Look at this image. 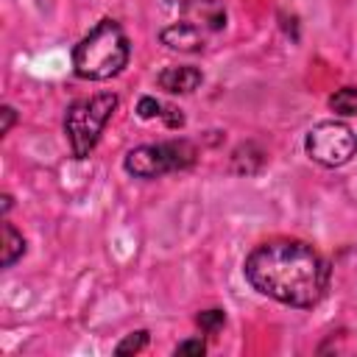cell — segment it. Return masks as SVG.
<instances>
[{
    "label": "cell",
    "instance_id": "obj_1",
    "mask_svg": "<svg viewBox=\"0 0 357 357\" xmlns=\"http://www.w3.org/2000/svg\"><path fill=\"white\" fill-rule=\"evenodd\" d=\"M245 279L268 298L290 307H312L329 284V265L307 243L271 240L248 254Z\"/></svg>",
    "mask_w": 357,
    "mask_h": 357
},
{
    "label": "cell",
    "instance_id": "obj_2",
    "mask_svg": "<svg viewBox=\"0 0 357 357\" xmlns=\"http://www.w3.org/2000/svg\"><path fill=\"white\" fill-rule=\"evenodd\" d=\"M128 61V39L114 20H100L75 47L73 70L86 81H106Z\"/></svg>",
    "mask_w": 357,
    "mask_h": 357
},
{
    "label": "cell",
    "instance_id": "obj_3",
    "mask_svg": "<svg viewBox=\"0 0 357 357\" xmlns=\"http://www.w3.org/2000/svg\"><path fill=\"white\" fill-rule=\"evenodd\" d=\"M117 109V95L100 92L84 100H75L64 114V134L75 159H86L100 139L103 126L109 123L112 112Z\"/></svg>",
    "mask_w": 357,
    "mask_h": 357
},
{
    "label": "cell",
    "instance_id": "obj_4",
    "mask_svg": "<svg viewBox=\"0 0 357 357\" xmlns=\"http://www.w3.org/2000/svg\"><path fill=\"white\" fill-rule=\"evenodd\" d=\"M195 145L187 139H170L159 145H139L126 153V170L137 178H156L173 170H184L195 162Z\"/></svg>",
    "mask_w": 357,
    "mask_h": 357
},
{
    "label": "cell",
    "instance_id": "obj_5",
    "mask_svg": "<svg viewBox=\"0 0 357 357\" xmlns=\"http://www.w3.org/2000/svg\"><path fill=\"white\" fill-rule=\"evenodd\" d=\"M304 148H307V153H310L312 162H318L324 167H340V165H346L354 156V151H357V134L346 123L324 120V123H318V126L310 128Z\"/></svg>",
    "mask_w": 357,
    "mask_h": 357
},
{
    "label": "cell",
    "instance_id": "obj_6",
    "mask_svg": "<svg viewBox=\"0 0 357 357\" xmlns=\"http://www.w3.org/2000/svg\"><path fill=\"white\" fill-rule=\"evenodd\" d=\"M181 11H184V20L198 25L201 31L204 28L220 31L226 25V8L218 0H181Z\"/></svg>",
    "mask_w": 357,
    "mask_h": 357
},
{
    "label": "cell",
    "instance_id": "obj_7",
    "mask_svg": "<svg viewBox=\"0 0 357 357\" xmlns=\"http://www.w3.org/2000/svg\"><path fill=\"white\" fill-rule=\"evenodd\" d=\"M162 45H167L170 50H178V53H198V50H204V31L184 20V22H176L162 31Z\"/></svg>",
    "mask_w": 357,
    "mask_h": 357
},
{
    "label": "cell",
    "instance_id": "obj_8",
    "mask_svg": "<svg viewBox=\"0 0 357 357\" xmlns=\"http://www.w3.org/2000/svg\"><path fill=\"white\" fill-rule=\"evenodd\" d=\"M204 81L201 70L198 67H190V64H178V67H165L159 73V86L170 95H184V92H192L198 84Z\"/></svg>",
    "mask_w": 357,
    "mask_h": 357
},
{
    "label": "cell",
    "instance_id": "obj_9",
    "mask_svg": "<svg viewBox=\"0 0 357 357\" xmlns=\"http://www.w3.org/2000/svg\"><path fill=\"white\" fill-rule=\"evenodd\" d=\"M22 254H25V240H22V234H20L11 223H3V257H0L3 268H11Z\"/></svg>",
    "mask_w": 357,
    "mask_h": 357
},
{
    "label": "cell",
    "instance_id": "obj_10",
    "mask_svg": "<svg viewBox=\"0 0 357 357\" xmlns=\"http://www.w3.org/2000/svg\"><path fill=\"white\" fill-rule=\"evenodd\" d=\"M329 109H332L335 114L354 117V114H357V86H343V89H337V92L329 98Z\"/></svg>",
    "mask_w": 357,
    "mask_h": 357
},
{
    "label": "cell",
    "instance_id": "obj_11",
    "mask_svg": "<svg viewBox=\"0 0 357 357\" xmlns=\"http://www.w3.org/2000/svg\"><path fill=\"white\" fill-rule=\"evenodd\" d=\"M148 346V332L145 329H139V332H131V335H126L120 343H117V349H114V354H137V351H142Z\"/></svg>",
    "mask_w": 357,
    "mask_h": 357
},
{
    "label": "cell",
    "instance_id": "obj_12",
    "mask_svg": "<svg viewBox=\"0 0 357 357\" xmlns=\"http://www.w3.org/2000/svg\"><path fill=\"white\" fill-rule=\"evenodd\" d=\"M223 321H226V315H223L220 310H204V312L195 315V324H198L206 335H215V332L223 326Z\"/></svg>",
    "mask_w": 357,
    "mask_h": 357
},
{
    "label": "cell",
    "instance_id": "obj_13",
    "mask_svg": "<svg viewBox=\"0 0 357 357\" xmlns=\"http://www.w3.org/2000/svg\"><path fill=\"white\" fill-rule=\"evenodd\" d=\"M137 114H139L142 120H151V117L162 114V106H159L156 98H139V103H137Z\"/></svg>",
    "mask_w": 357,
    "mask_h": 357
},
{
    "label": "cell",
    "instance_id": "obj_14",
    "mask_svg": "<svg viewBox=\"0 0 357 357\" xmlns=\"http://www.w3.org/2000/svg\"><path fill=\"white\" fill-rule=\"evenodd\" d=\"M204 351H206V343L201 337H192V340H184L176 346V354H198L201 357Z\"/></svg>",
    "mask_w": 357,
    "mask_h": 357
},
{
    "label": "cell",
    "instance_id": "obj_15",
    "mask_svg": "<svg viewBox=\"0 0 357 357\" xmlns=\"http://www.w3.org/2000/svg\"><path fill=\"white\" fill-rule=\"evenodd\" d=\"M162 117H165V123H167L170 128H178V126H184V114H181L178 109H173V106H167V109L162 112Z\"/></svg>",
    "mask_w": 357,
    "mask_h": 357
},
{
    "label": "cell",
    "instance_id": "obj_16",
    "mask_svg": "<svg viewBox=\"0 0 357 357\" xmlns=\"http://www.w3.org/2000/svg\"><path fill=\"white\" fill-rule=\"evenodd\" d=\"M0 114H3L0 134H8V131H11V126H14V117H17V114H14V109H11V106H3V109H0Z\"/></svg>",
    "mask_w": 357,
    "mask_h": 357
}]
</instances>
